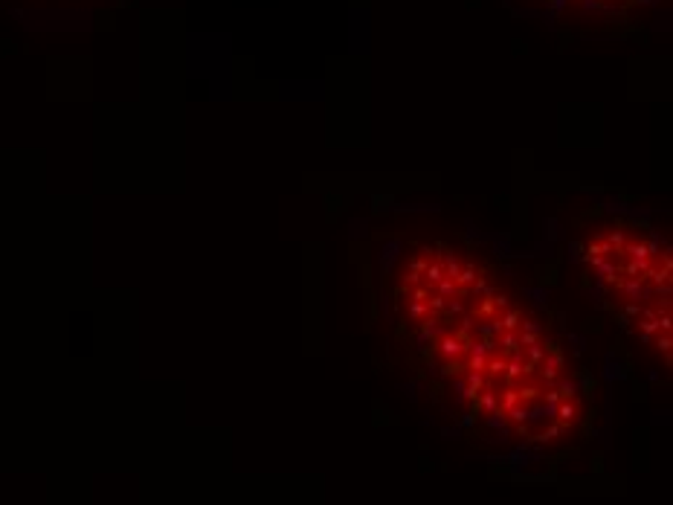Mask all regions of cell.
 Wrapping results in <instances>:
<instances>
[{
  "instance_id": "7a4b0ae2",
  "label": "cell",
  "mask_w": 673,
  "mask_h": 505,
  "mask_svg": "<svg viewBox=\"0 0 673 505\" xmlns=\"http://www.w3.org/2000/svg\"><path fill=\"white\" fill-rule=\"evenodd\" d=\"M578 259L606 314L670 366L673 262L662 236L633 218H613L580 241Z\"/></svg>"
},
{
  "instance_id": "6da1fadb",
  "label": "cell",
  "mask_w": 673,
  "mask_h": 505,
  "mask_svg": "<svg viewBox=\"0 0 673 505\" xmlns=\"http://www.w3.org/2000/svg\"><path fill=\"white\" fill-rule=\"evenodd\" d=\"M401 343L470 424L552 447L578 433L583 386L563 343L482 262L418 244L392 276Z\"/></svg>"
},
{
  "instance_id": "3957f363",
  "label": "cell",
  "mask_w": 673,
  "mask_h": 505,
  "mask_svg": "<svg viewBox=\"0 0 673 505\" xmlns=\"http://www.w3.org/2000/svg\"><path fill=\"white\" fill-rule=\"evenodd\" d=\"M595 4H618V0H595Z\"/></svg>"
}]
</instances>
